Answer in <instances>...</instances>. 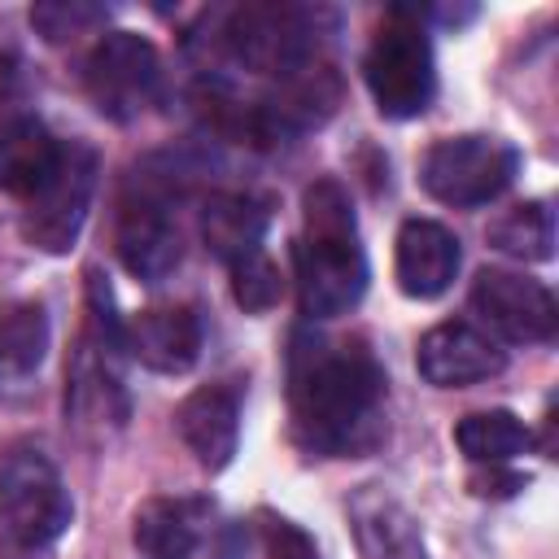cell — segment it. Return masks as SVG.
I'll return each instance as SVG.
<instances>
[{"mask_svg": "<svg viewBox=\"0 0 559 559\" xmlns=\"http://www.w3.org/2000/svg\"><path fill=\"white\" fill-rule=\"evenodd\" d=\"M415 367L437 389H467V384L493 380L507 367V349L485 328L467 319H445L419 336Z\"/></svg>", "mask_w": 559, "mask_h": 559, "instance_id": "30bf717a", "label": "cell"}, {"mask_svg": "<svg viewBox=\"0 0 559 559\" xmlns=\"http://www.w3.org/2000/svg\"><path fill=\"white\" fill-rule=\"evenodd\" d=\"M297 288L301 314L314 323L349 314L367 293V249L358 236V214L336 179H314L301 197L297 236Z\"/></svg>", "mask_w": 559, "mask_h": 559, "instance_id": "7a4b0ae2", "label": "cell"}, {"mask_svg": "<svg viewBox=\"0 0 559 559\" xmlns=\"http://www.w3.org/2000/svg\"><path fill=\"white\" fill-rule=\"evenodd\" d=\"M463 266L459 236L437 218H406L393 240V275L397 288L415 301L441 297Z\"/></svg>", "mask_w": 559, "mask_h": 559, "instance_id": "7c38bea8", "label": "cell"}, {"mask_svg": "<svg viewBox=\"0 0 559 559\" xmlns=\"http://www.w3.org/2000/svg\"><path fill=\"white\" fill-rule=\"evenodd\" d=\"M83 87L100 118L135 122L162 87L157 48L135 31H105L83 61Z\"/></svg>", "mask_w": 559, "mask_h": 559, "instance_id": "52a82bcc", "label": "cell"}, {"mask_svg": "<svg viewBox=\"0 0 559 559\" xmlns=\"http://www.w3.org/2000/svg\"><path fill=\"white\" fill-rule=\"evenodd\" d=\"M520 175V148L502 135H445L419 162V183L432 201L476 210L502 197Z\"/></svg>", "mask_w": 559, "mask_h": 559, "instance_id": "8992f818", "label": "cell"}, {"mask_svg": "<svg viewBox=\"0 0 559 559\" xmlns=\"http://www.w3.org/2000/svg\"><path fill=\"white\" fill-rule=\"evenodd\" d=\"M266 227H271V205L253 192H210L201 205V240L227 266L249 253H262Z\"/></svg>", "mask_w": 559, "mask_h": 559, "instance_id": "2e32d148", "label": "cell"}, {"mask_svg": "<svg viewBox=\"0 0 559 559\" xmlns=\"http://www.w3.org/2000/svg\"><path fill=\"white\" fill-rule=\"evenodd\" d=\"M48 310L39 301H0V393L22 389L48 354Z\"/></svg>", "mask_w": 559, "mask_h": 559, "instance_id": "ac0fdd59", "label": "cell"}, {"mask_svg": "<svg viewBox=\"0 0 559 559\" xmlns=\"http://www.w3.org/2000/svg\"><path fill=\"white\" fill-rule=\"evenodd\" d=\"M109 22V9L100 4H83V0H44V4H31V26L48 39V44H61V39H74V35H87L96 26Z\"/></svg>", "mask_w": 559, "mask_h": 559, "instance_id": "7402d4cb", "label": "cell"}, {"mask_svg": "<svg viewBox=\"0 0 559 559\" xmlns=\"http://www.w3.org/2000/svg\"><path fill=\"white\" fill-rule=\"evenodd\" d=\"M114 249H118V262L127 266V275H135L140 284H162L179 266L183 240L170 218V192L157 188L153 175H140L122 192Z\"/></svg>", "mask_w": 559, "mask_h": 559, "instance_id": "ba28073f", "label": "cell"}, {"mask_svg": "<svg viewBox=\"0 0 559 559\" xmlns=\"http://www.w3.org/2000/svg\"><path fill=\"white\" fill-rule=\"evenodd\" d=\"M467 301L485 319L489 336L498 332L511 345H546V341H555L559 306H555V293L542 280H533V275L485 266L472 280Z\"/></svg>", "mask_w": 559, "mask_h": 559, "instance_id": "9c48e42d", "label": "cell"}, {"mask_svg": "<svg viewBox=\"0 0 559 559\" xmlns=\"http://www.w3.org/2000/svg\"><path fill=\"white\" fill-rule=\"evenodd\" d=\"M96 175H100L96 148L87 140H61L52 170L22 201V218H17L22 240L39 253H70L87 223Z\"/></svg>", "mask_w": 559, "mask_h": 559, "instance_id": "5b68a950", "label": "cell"}, {"mask_svg": "<svg viewBox=\"0 0 559 559\" xmlns=\"http://www.w3.org/2000/svg\"><path fill=\"white\" fill-rule=\"evenodd\" d=\"M528 428L515 411H472L454 424V445L463 450V459H472L476 467L485 463H511L524 445H528Z\"/></svg>", "mask_w": 559, "mask_h": 559, "instance_id": "ffe728a7", "label": "cell"}, {"mask_svg": "<svg viewBox=\"0 0 559 559\" xmlns=\"http://www.w3.org/2000/svg\"><path fill=\"white\" fill-rule=\"evenodd\" d=\"M489 245L520 262H550L555 258V210L550 201H520L489 223Z\"/></svg>", "mask_w": 559, "mask_h": 559, "instance_id": "d6986e66", "label": "cell"}, {"mask_svg": "<svg viewBox=\"0 0 559 559\" xmlns=\"http://www.w3.org/2000/svg\"><path fill=\"white\" fill-rule=\"evenodd\" d=\"M201 314L192 306H148L135 319H127V354L157 371V376H183L201 358Z\"/></svg>", "mask_w": 559, "mask_h": 559, "instance_id": "5bb4252c", "label": "cell"}, {"mask_svg": "<svg viewBox=\"0 0 559 559\" xmlns=\"http://www.w3.org/2000/svg\"><path fill=\"white\" fill-rule=\"evenodd\" d=\"M227 275H231V297L245 314H266L284 297V275L266 253H249V258L231 262Z\"/></svg>", "mask_w": 559, "mask_h": 559, "instance_id": "44dd1931", "label": "cell"}, {"mask_svg": "<svg viewBox=\"0 0 559 559\" xmlns=\"http://www.w3.org/2000/svg\"><path fill=\"white\" fill-rule=\"evenodd\" d=\"M362 79L384 118H419L437 100V61L419 9H389L362 57Z\"/></svg>", "mask_w": 559, "mask_h": 559, "instance_id": "277c9868", "label": "cell"}, {"mask_svg": "<svg viewBox=\"0 0 559 559\" xmlns=\"http://www.w3.org/2000/svg\"><path fill=\"white\" fill-rule=\"evenodd\" d=\"M205 511L210 507L201 498H148L135 507L131 542L144 559H192L201 546Z\"/></svg>", "mask_w": 559, "mask_h": 559, "instance_id": "e0dca14e", "label": "cell"}, {"mask_svg": "<svg viewBox=\"0 0 559 559\" xmlns=\"http://www.w3.org/2000/svg\"><path fill=\"white\" fill-rule=\"evenodd\" d=\"M175 428L205 472H223L240 445V389L227 380L192 389L175 411Z\"/></svg>", "mask_w": 559, "mask_h": 559, "instance_id": "4fadbf2b", "label": "cell"}, {"mask_svg": "<svg viewBox=\"0 0 559 559\" xmlns=\"http://www.w3.org/2000/svg\"><path fill=\"white\" fill-rule=\"evenodd\" d=\"M74 520V502L52 459L35 445H13L0 459V550L9 559H39Z\"/></svg>", "mask_w": 559, "mask_h": 559, "instance_id": "3957f363", "label": "cell"}, {"mask_svg": "<svg viewBox=\"0 0 559 559\" xmlns=\"http://www.w3.org/2000/svg\"><path fill=\"white\" fill-rule=\"evenodd\" d=\"M61 140L22 105L0 109V192L31 197L39 179L52 170Z\"/></svg>", "mask_w": 559, "mask_h": 559, "instance_id": "9a60e30c", "label": "cell"}, {"mask_svg": "<svg viewBox=\"0 0 559 559\" xmlns=\"http://www.w3.org/2000/svg\"><path fill=\"white\" fill-rule=\"evenodd\" d=\"M345 515L362 559H432L415 511L384 485H358L345 502Z\"/></svg>", "mask_w": 559, "mask_h": 559, "instance_id": "8fae6325", "label": "cell"}, {"mask_svg": "<svg viewBox=\"0 0 559 559\" xmlns=\"http://www.w3.org/2000/svg\"><path fill=\"white\" fill-rule=\"evenodd\" d=\"M467 485H472L476 498H511V493L524 489V476L520 472H502V463H485V472H476Z\"/></svg>", "mask_w": 559, "mask_h": 559, "instance_id": "cb8c5ba5", "label": "cell"}, {"mask_svg": "<svg viewBox=\"0 0 559 559\" xmlns=\"http://www.w3.org/2000/svg\"><path fill=\"white\" fill-rule=\"evenodd\" d=\"M389 376L358 336L293 332L288 345V419L293 441L314 459L367 454L384 441Z\"/></svg>", "mask_w": 559, "mask_h": 559, "instance_id": "6da1fadb", "label": "cell"}, {"mask_svg": "<svg viewBox=\"0 0 559 559\" xmlns=\"http://www.w3.org/2000/svg\"><path fill=\"white\" fill-rule=\"evenodd\" d=\"M258 542L266 559H323L319 542L280 511H258Z\"/></svg>", "mask_w": 559, "mask_h": 559, "instance_id": "603a6c76", "label": "cell"}]
</instances>
